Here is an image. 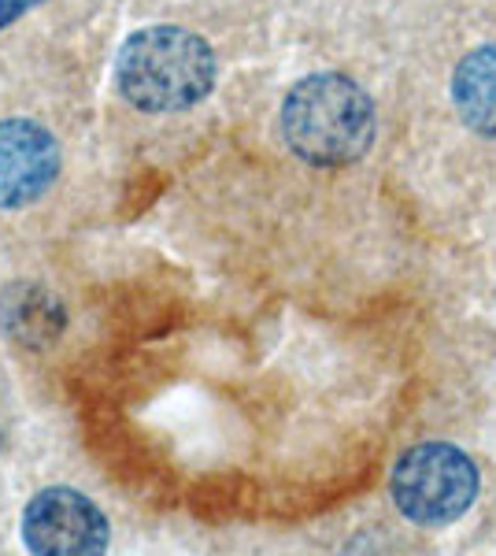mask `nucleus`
<instances>
[{"label": "nucleus", "mask_w": 496, "mask_h": 556, "mask_svg": "<svg viewBox=\"0 0 496 556\" xmlns=\"http://www.w3.org/2000/svg\"><path fill=\"white\" fill-rule=\"evenodd\" d=\"M282 138L304 164L345 167L356 164L374 141V104L367 89L338 71L301 78L278 112Z\"/></svg>", "instance_id": "f257e3e1"}, {"label": "nucleus", "mask_w": 496, "mask_h": 556, "mask_svg": "<svg viewBox=\"0 0 496 556\" xmlns=\"http://www.w3.org/2000/svg\"><path fill=\"white\" fill-rule=\"evenodd\" d=\"M219 64L201 34L182 26H145L123 41L115 86L138 112L167 115L201 104L215 86Z\"/></svg>", "instance_id": "f03ea898"}, {"label": "nucleus", "mask_w": 496, "mask_h": 556, "mask_svg": "<svg viewBox=\"0 0 496 556\" xmlns=\"http://www.w3.org/2000/svg\"><path fill=\"white\" fill-rule=\"evenodd\" d=\"M482 475L478 464L453 442L411 445L393 464V505L415 527H448L474 508Z\"/></svg>", "instance_id": "7ed1b4c3"}, {"label": "nucleus", "mask_w": 496, "mask_h": 556, "mask_svg": "<svg viewBox=\"0 0 496 556\" xmlns=\"http://www.w3.org/2000/svg\"><path fill=\"white\" fill-rule=\"evenodd\" d=\"M23 542L30 556H107L112 527L82 490L49 486L26 505Z\"/></svg>", "instance_id": "20e7f679"}, {"label": "nucleus", "mask_w": 496, "mask_h": 556, "mask_svg": "<svg viewBox=\"0 0 496 556\" xmlns=\"http://www.w3.org/2000/svg\"><path fill=\"white\" fill-rule=\"evenodd\" d=\"M60 175V146L34 119H0V212L41 201Z\"/></svg>", "instance_id": "39448f33"}, {"label": "nucleus", "mask_w": 496, "mask_h": 556, "mask_svg": "<svg viewBox=\"0 0 496 556\" xmlns=\"http://www.w3.org/2000/svg\"><path fill=\"white\" fill-rule=\"evenodd\" d=\"M453 101L467 127L496 141V45H482L459 60L453 75Z\"/></svg>", "instance_id": "423d86ee"}, {"label": "nucleus", "mask_w": 496, "mask_h": 556, "mask_svg": "<svg viewBox=\"0 0 496 556\" xmlns=\"http://www.w3.org/2000/svg\"><path fill=\"white\" fill-rule=\"evenodd\" d=\"M0 319H4L8 334L20 338L23 345H49L63 330V308L44 286L20 282L4 293L0 304Z\"/></svg>", "instance_id": "0eeeda50"}, {"label": "nucleus", "mask_w": 496, "mask_h": 556, "mask_svg": "<svg viewBox=\"0 0 496 556\" xmlns=\"http://www.w3.org/2000/svg\"><path fill=\"white\" fill-rule=\"evenodd\" d=\"M38 4H44V0H0V30L4 26H12V23H20L30 8H38Z\"/></svg>", "instance_id": "6e6552de"}]
</instances>
